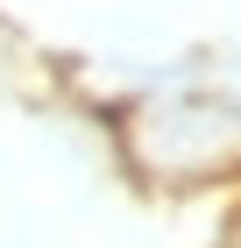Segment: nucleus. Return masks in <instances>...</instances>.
I'll use <instances>...</instances> for the list:
<instances>
[{
    "label": "nucleus",
    "instance_id": "f257e3e1",
    "mask_svg": "<svg viewBox=\"0 0 241 248\" xmlns=\"http://www.w3.org/2000/svg\"><path fill=\"white\" fill-rule=\"evenodd\" d=\"M113 170L163 199L241 185V107L213 78L113 107Z\"/></svg>",
    "mask_w": 241,
    "mask_h": 248
},
{
    "label": "nucleus",
    "instance_id": "7ed1b4c3",
    "mask_svg": "<svg viewBox=\"0 0 241 248\" xmlns=\"http://www.w3.org/2000/svg\"><path fill=\"white\" fill-rule=\"evenodd\" d=\"M213 85H220V93H227V99L241 107V36L213 50Z\"/></svg>",
    "mask_w": 241,
    "mask_h": 248
},
{
    "label": "nucleus",
    "instance_id": "20e7f679",
    "mask_svg": "<svg viewBox=\"0 0 241 248\" xmlns=\"http://www.w3.org/2000/svg\"><path fill=\"white\" fill-rule=\"evenodd\" d=\"M213 248H241V213H234V220L220 227V241H213Z\"/></svg>",
    "mask_w": 241,
    "mask_h": 248
},
{
    "label": "nucleus",
    "instance_id": "f03ea898",
    "mask_svg": "<svg viewBox=\"0 0 241 248\" xmlns=\"http://www.w3.org/2000/svg\"><path fill=\"white\" fill-rule=\"evenodd\" d=\"M57 93H64V78L50 71V57L0 15V107H50Z\"/></svg>",
    "mask_w": 241,
    "mask_h": 248
}]
</instances>
